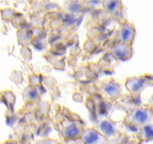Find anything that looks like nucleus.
<instances>
[{
	"mask_svg": "<svg viewBox=\"0 0 153 144\" xmlns=\"http://www.w3.org/2000/svg\"><path fill=\"white\" fill-rule=\"evenodd\" d=\"M153 120V110L148 105L136 106L126 111L123 123L127 127L137 130Z\"/></svg>",
	"mask_w": 153,
	"mask_h": 144,
	"instance_id": "f257e3e1",
	"label": "nucleus"
},
{
	"mask_svg": "<svg viewBox=\"0 0 153 144\" xmlns=\"http://www.w3.org/2000/svg\"><path fill=\"white\" fill-rule=\"evenodd\" d=\"M59 124L61 127L60 133L62 136L63 140L81 138L85 128L80 121L71 119H63Z\"/></svg>",
	"mask_w": 153,
	"mask_h": 144,
	"instance_id": "f03ea898",
	"label": "nucleus"
},
{
	"mask_svg": "<svg viewBox=\"0 0 153 144\" xmlns=\"http://www.w3.org/2000/svg\"><path fill=\"white\" fill-rule=\"evenodd\" d=\"M153 84V76L146 74L140 76L128 77L125 82V87L134 96H139L147 86Z\"/></svg>",
	"mask_w": 153,
	"mask_h": 144,
	"instance_id": "7ed1b4c3",
	"label": "nucleus"
},
{
	"mask_svg": "<svg viewBox=\"0 0 153 144\" xmlns=\"http://www.w3.org/2000/svg\"><path fill=\"white\" fill-rule=\"evenodd\" d=\"M98 88L104 96L111 101H117L123 95V89L118 81L113 77L104 79L98 83Z\"/></svg>",
	"mask_w": 153,
	"mask_h": 144,
	"instance_id": "20e7f679",
	"label": "nucleus"
},
{
	"mask_svg": "<svg viewBox=\"0 0 153 144\" xmlns=\"http://www.w3.org/2000/svg\"><path fill=\"white\" fill-rule=\"evenodd\" d=\"M136 35L135 26L130 22L125 20L120 23L116 32V39L118 42L132 45Z\"/></svg>",
	"mask_w": 153,
	"mask_h": 144,
	"instance_id": "39448f33",
	"label": "nucleus"
},
{
	"mask_svg": "<svg viewBox=\"0 0 153 144\" xmlns=\"http://www.w3.org/2000/svg\"><path fill=\"white\" fill-rule=\"evenodd\" d=\"M81 139L85 144H109L110 139L104 136L95 127L86 128Z\"/></svg>",
	"mask_w": 153,
	"mask_h": 144,
	"instance_id": "423d86ee",
	"label": "nucleus"
},
{
	"mask_svg": "<svg viewBox=\"0 0 153 144\" xmlns=\"http://www.w3.org/2000/svg\"><path fill=\"white\" fill-rule=\"evenodd\" d=\"M45 92V89L43 86H33L28 84L23 89L22 95L25 104H38L41 101V96Z\"/></svg>",
	"mask_w": 153,
	"mask_h": 144,
	"instance_id": "0eeeda50",
	"label": "nucleus"
},
{
	"mask_svg": "<svg viewBox=\"0 0 153 144\" xmlns=\"http://www.w3.org/2000/svg\"><path fill=\"white\" fill-rule=\"evenodd\" d=\"M109 52L114 59L126 61L132 56L133 48L131 45L117 42L112 46Z\"/></svg>",
	"mask_w": 153,
	"mask_h": 144,
	"instance_id": "6e6552de",
	"label": "nucleus"
},
{
	"mask_svg": "<svg viewBox=\"0 0 153 144\" xmlns=\"http://www.w3.org/2000/svg\"><path fill=\"white\" fill-rule=\"evenodd\" d=\"M95 128L108 139L116 137L120 132L119 122L113 121L110 119L101 120L95 126Z\"/></svg>",
	"mask_w": 153,
	"mask_h": 144,
	"instance_id": "1a4fd4ad",
	"label": "nucleus"
},
{
	"mask_svg": "<svg viewBox=\"0 0 153 144\" xmlns=\"http://www.w3.org/2000/svg\"><path fill=\"white\" fill-rule=\"evenodd\" d=\"M86 6V1H67L60 8V11L68 14H77Z\"/></svg>",
	"mask_w": 153,
	"mask_h": 144,
	"instance_id": "9d476101",
	"label": "nucleus"
},
{
	"mask_svg": "<svg viewBox=\"0 0 153 144\" xmlns=\"http://www.w3.org/2000/svg\"><path fill=\"white\" fill-rule=\"evenodd\" d=\"M101 5L104 11L112 15L119 14L123 9V3L120 0H104L101 1Z\"/></svg>",
	"mask_w": 153,
	"mask_h": 144,
	"instance_id": "9b49d317",
	"label": "nucleus"
},
{
	"mask_svg": "<svg viewBox=\"0 0 153 144\" xmlns=\"http://www.w3.org/2000/svg\"><path fill=\"white\" fill-rule=\"evenodd\" d=\"M28 26L29 24L21 29H19L17 32V41L19 44L22 45V47L29 46L32 43V39H33L32 31H31L32 26L28 27Z\"/></svg>",
	"mask_w": 153,
	"mask_h": 144,
	"instance_id": "f8f14e48",
	"label": "nucleus"
},
{
	"mask_svg": "<svg viewBox=\"0 0 153 144\" xmlns=\"http://www.w3.org/2000/svg\"><path fill=\"white\" fill-rule=\"evenodd\" d=\"M137 138L141 142L153 140V123L149 122L140 128L137 131Z\"/></svg>",
	"mask_w": 153,
	"mask_h": 144,
	"instance_id": "ddd939ff",
	"label": "nucleus"
},
{
	"mask_svg": "<svg viewBox=\"0 0 153 144\" xmlns=\"http://www.w3.org/2000/svg\"><path fill=\"white\" fill-rule=\"evenodd\" d=\"M13 25H14L15 27H17V29H21V28L24 27V26H27V20L25 18L24 16L21 14V13L18 12L17 15L14 16V18L11 20Z\"/></svg>",
	"mask_w": 153,
	"mask_h": 144,
	"instance_id": "4468645a",
	"label": "nucleus"
},
{
	"mask_svg": "<svg viewBox=\"0 0 153 144\" xmlns=\"http://www.w3.org/2000/svg\"><path fill=\"white\" fill-rule=\"evenodd\" d=\"M32 44L36 49L42 50L46 48L48 42H47L46 36H39V37H33Z\"/></svg>",
	"mask_w": 153,
	"mask_h": 144,
	"instance_id": "2eb2a0df",
	"label": "nucleus"
},
{
	"mask_svg": "<svg viewBox=\"0 0 153 144\" xmlns=\"http://www.w3.org/2000/svg\"><path fill=\"white\" fill-rule=\"evenodd\" d=\"M42 74H29L28 76L29 84L33 86H39L42 85Z\"/></svg>",
	"mask_w": 153,
	"mask_h": 144,
	"instance_id": "dca6fc26",
	"label": "nucleus"
},
{
	"mask_svg": "<svg viewBox=\"0 0 153 144\" xmlns=\"http://www.w3.org/2000/svg\"><path fill=\"white\" fill-rule=\"evenodd\" d=\"M5 98V101H6L7 106H8V109L11 111H14V106L15 104L16 97L14 94L11 91H6L4 95Z\"/></svg>",
	"mask_w": 153,
	"mask_h": 144,
	"instance_id": "f3484780",
	"label": "nucleus"
},
{
	"mask_svg": "<svg viewBox=\"0 0 153 144\" xmlns=\"http://www.w3.org/2000/svg\"><path fill=\"white\" fill-rule=\"evenodd\" d=\"M32 144H60L58 140L48 137H42L41 138L35 140Z\"/></svg>",
	"mask_w": 153,
	"mask_h": 144,
	"instance_id": "a211bd4d",
	"label": "nucleus"
},
{
	"mask_svg": "<svg viewBox=\"0 0 153 144\" xmlns=\"http://www.w3.org/2000/svg\"><path fill=\"white\" fill-rule=\"evenodd\" d=\"M45 21V17H37V16H34V17H31L30 24H32V26H37V27L43 28Z\"/></svg>",
	"mask_w": 153,
	"mask_h": 144,
	"instance_id": "6ab92c4d",
	"label": "nucleus"
},
{
	"mask_svg": "<svg viewBox=\"0 0 153 144\" xmlns=\"http://www.w3.org/2000/svg\"><path fill=\"white\" fill-rule=\"evenodd\" d=\"M17 11H16L15 10L12 9V8H5L4 9L3 12H2V17L4 19L8 20H12L14 17V16L17 14Z\"/></svg>",
	"mask_w": 153,
	"mask_h": 144,
	"instance_id": "aec40b11",
	"label": "nucleus"
},
{
	"mask_svg": "<svg viewBox=\"0 0 153 144\" xmlns=\"http://www.w3.org/2000/svg\"><path fill=\"white\" fill-rule=\"evenodd\" d=\"M63 24H64L63 20L62 19L59 18V17L53 18L50 21V26L53 29H59L63 26Z\"/></svg>",
	"mask_w": 153,
	"mask_h": 144,
	"instance_id": "412c9836",
	"label": "nucleus"
},
{
	"mask_svg": "<svg viewBox=\"0 0 153 144\" xmlns=\"http://www.w3.org/2000/svg\"><path fill=\"white\" fill-rule=\"evenodd\" d=\"M20 53H21L22 56L25 60H29H29L32 59V50L29 48V46L22 47L21 49H20Z\"/></svg>",
	"mask_w": 153,
	"mask_h": 144,
	"instance_id": "4be33fe9",
	"label": "nucleus"
},
{
	"mask_svg": "<svg viewBox=\"0 0 153 144\" xmlns=\"http://www.w3.org/2000/svg\"><path fill=\"white\" fill-rule=\"evenodd\" d=\"M32 36L33 37H39V36H46L45 31L44 30L43 28L37 27V26H32L31 28Z\"/></svg>",
	"mask_w": 153,
	"mask_h": 144,
	"instance_id": "5701e85b",
	"label": "nucleus"
},
{
	"mask_svg": "<svg viewBox=\"0 0 153 144\" xmlns=\"http://www.w3.org/2000/svg\"><path fill=\"white\" fill-rule=\"evenodd\" d=\"M60 144H85L81 138L76 140H63Z\"/></svg>",
	"mask_w": 153,
	"mask_h": 144,
	"instance_id": "b1692460",
	"label": "nucleus"
},
{
	"mask_svg": "<svg viewBox=\"0 0 153 144\" xmlns=\"http://www.w3.org/2000/svg\"><path fill=\"white\" fill-rule=\"evenodd\" d=\"M142 142L138 138L137 139H126L120 144H141Z\"/></svg>",
	"mask_w": 153,
	"mask_h": 144,
	"instance_id": "393cba45",
	"label": "nucleus"
},
{
	"mask_svg": "<svg viewBox=\"0 0 153 144\" xmlns=\"http://www.w3.org/2000/svg\"><path fill=\"white\" fill-rule=\"evenodd\" d=\"M53 67L56 69H63L65 67L64 60L62 59H59L56 60L55 62L53 63Z\"/></svg>",
	"mask_w": 153,
	"mask_h": 144,
	"instance_id": "a878e982",
	"label": "nucleus"
},
{
	"mask_svg": "<svg viewBox=\"0 0 153 144\" xmlns=\"http://www.w3.org/2000/svg\"><path fill=\"white\" fill-rule=\"evenodd\" d=\"M86 44H88V46H86V45H84V49L88 51H92L93 50L94 48H95V45H94L93 42H92V40H91L90 39H88L87 41L86 42Z\"/></svg>",
	"mask_w": 153,
	"mask_h": 144,
	"instance_id": "bb28decb",
	"label": "nucleus"
},
{
	"mask_svg": "<svg viewBox=\"0 0 153 144\" xmlns=\"http://www.w3.org/2000/svg\"><path fill=\"white\" fill-rule=\"evenodd\" d=\"M147 105L149 106V107H153V95H152V97L149 98V103Z\"/></svg>",
	"mask_w": 153,
	"mask_h": 144,
	"instance_id": "cd10ccee",
	"label": "nucleus"
},
{
	"mask_svg": "<svg viewBox=\"0 0 153 144\" xmlns=\"http://www.w3.org/2000/svg\"><path fill=\"white\" fill-rule=\"evenodd\" d=\"M2 144H17V142L15 140H7Z\"/></svg>",
	"mask_w": 153,
	"mask_h": 144,
	"instance_id": "c85d7f7f",
	"label": "nucleus"
},
{
	"mask_svg": "<svg viewBox=\"0 0 153 144\" xmlns=\"http://www.w3.org/2000/svg\"><path fill=\"white\" fill-rule=\"evenodd\" d=\"M152 110H153V107H152Z\"/></svg>",
	"mask_w": 153,
	"mask_h": 144,
	"instance_id": "c756f323",
	"label": "nucleus"
}]
</instances>
